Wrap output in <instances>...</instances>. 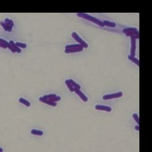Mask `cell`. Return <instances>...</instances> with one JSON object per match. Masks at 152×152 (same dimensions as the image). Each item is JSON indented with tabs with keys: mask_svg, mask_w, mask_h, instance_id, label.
<instances>
[{
	"mask_svg": "<svg viewBox=\"0 0 152 152\" xmlns=\"http://www.w3.org/2000/svg\"><path fill=\"white\" fill-rule=\"evenodd\" d=\"M77 16L78 17H83V18L85 19H87L89 21H92L93 23H96V25L100 26H103V23L101 21H100L99 19H98L97 18L94 17H93L90 16V15L87 14H84V13H78L77 14Z\"/></svg>",
	"mask_w": 152,
	"mask_h": 152,
	"instance_id": "1",
	"label": "cell"
},
{
	"mask_svg": "<svg viewBox=\"0 0 152 152\" xmlns=\"http://www.w3.org/2000/svg\"><path fill=\"white\" fill-rule=\"evenodd\" d=\"M123 33H125L126 36L134 37L136 39L139 38V33L136 28H126L123 29Z\"/></svg>",
	"mask_w": 152,
	"mask_h": 152,
	"instance_id": "2",
	"label": "cell"
},
{
	"mask_svg": "<svg viewBox=\"0 0 152 152\" xmlns=\"http://www.w3.org/2000/svg\"><path fill=\"white\" fill-rule=\"evenodd\" d=\"M123 93H122L121 91H119L118 93H112V94H109L104 95L103 96V99L105 100H111V99L119 98L123 96Z\"/></svg>",
	"mask_w": 152,
	"mask_h": 152,
	"instance_id": "3",
	"label": "cell"
},
{
	"mask_svg": "<svg viewBox=\"0 0 152 152\" xmlns=\"http://www.w3.org/2000/svg\"><path fill=\"white\" fill-rule=\"evenodd\" d=\"M71 35H72V37L74 38V39H75V41L78 42V43L80 44V45L82 46L83 47H85V48L88 47V44H87L83 39H82L80 38V36L77 34V33H76V32H73Z\"/></svg>",
	"mask_w": 152,
	"mask_h": 152,
	"instance_id": "4",
	"label": "cell"
},
{
	"mask_svg": "<svg viewBox=\"0 0 152 152\" xmlns=\"http://www.w3.org/2000/svg\"><path fill=\"white\" fill-rule=\"evenodd\" d=\"M131 50H130V55L134 57L136 55V39L134 37H131Z\"/></svg>",
	"mask_w": 152,
	"mask_h": 152,
	"instance_id": "5",
	"label": "cell"
},
{
	"mask_svg": "<svg viewBox=\"0 0 152 152\" xmlns=\"http://www.w3.org/2000/svg\"><path fill=\"white\" fill-rule=\"evenodd\" d=\"M95 109L98 110H103L106 112H111L112 111V108L109 106L107 105H97L95 106Z\"/></svg>",
	"mask_w": 152,
	"mask_h": 152,
	"instance_id": "6",
	"label": "cell"
},
{
	"mask_svg": "<svg viewBox=\"0 0 152 152\" xmlns=\"http://www.w3.org/2000/svg\"><path fill=\"white\" fill-rule=\"evenodd\" d=\"M74 92H75L76 94L79 96L80 98L82 100V101H84V102H87L88 101V98L87 97L85 96V95L84 94V93L80 90V89H74Z\"/></svg>",
	"mask_w": 152,
	"mask_h": 152,
	"instance_id": "7",
	"label": "cell"
},
{
	"mask_svg": "<svg viewBox=\"0 0 152 152\" xmlns=\"http://www.w3.org/2000/svg\"><path fill=\"white\" fill-rule=\"evenodd\" d=\"M39 101H41L42 103H46L47 105H49V106H52V107H56L57 106V103L55 102H52L51 101L48 100H46V99L44 98L43 97H41L39 98Z\"/></svg>",
	"mask_w": 152,
	"mask_h": 152,
	"instance_id": "8",
	"label": "cell"
},
{
	"mask_svg": "<svg viewBox=\"0 0 152 152\" xmlns=\"http://www.w3.org/2000/svg\"><path fill=\"white\" fill-rule=\"evenodd\" d=\"M83 50L82 47H75V48H71V49H66L65 53H76V52H80Z\"/></svg>",
	"mask_w": 152,
	"mask_h": 152,
	"instance_id": "9",
	"label": "cell"
},
{
	"mask_svg": "<svg viewBox=\"0 0 152 152\" xmlns=\"http://www.w3.org/2000/svg\"><path fill=\"white\" fill-rule=\"evenodd\" d=\"M9 44H10L14 48V49L16 50V53H20L21 52V48H19V47L17 46L16 44V43H15V42L14 41H10L9 42Z\"/></svg>",
	"mask_w": 152,
	"mask_h": 152,
	"instance_id": "10",
	"label": "cell"
},
{
	"mask_svg": "<svg viewBox=\"0 0 152 152\" xmlns=\"http://www.w3.org/2000/svg\"><path fill=\"white\" fill-rule=\"evenodd\" d=\"M0 25L3 28V29H4L5 31H8V32H10V31H12V28H10L9 26H8L7 25H6L3 21H1L0 22Z\"/></svg>",
	"mask_w": 152,
	"mask_h": 152,
	"instance_id": "11",
	"label": "cell"
},
{
	"mask_svg": "<svg viewBox=\"0 0 152 152\" xmlns=\"http://www.w3.org/2000/svg\"><path fill=\"white\" fill-rule=\"evenodd\" d=\"M102 23H103V26H107L111 27V28H114V27L116 26V24L115 23L110 22V21H103Z\"/></svg>",
	"mask_w": 152,
	"mask_h": 152,
	"instance_id": "12",
	"label": "cell"
},
{
	"mask_svg": "<svg viewBox=\"0 0 152 152\" xmlns=\"http://www.w3.org/2000/svg\"><path fill=\"white\" fill-rule=\"evenodd\" d=\"M31 134L32 135H35V136H42L43 135V131L42 130H36V129H32L31 130Z\"/></svg>",
	"mask_w": 152,
	"mask_h": 152,
	"instance_id": "13",
	"label": "cell"
},
{
	"mask_svg": "<svg viewBox=\"0 0 152 152\" xmlns=\"http://www.w3.org/2000/svg\"><path fill=\"white\" fill-rule=\"evenodd\" d=\"M19 101L21 103L23 104V105H25V106H26V107H30V105H31V103L29 102L28 101L26 100L25 98H20L19 99Z\"/></svg>",
	"mask_w": 152,
	"mask_h": 152,
	"instance_id": "14",
	"label": "cell"
},
{
	"mask_svg": "<svg viewBox=\"0 0 152 152\" xmlns=\"http://www.w3.org/2000/svg\"><path fill=\"white\" fill-rule=\"evenodd\" d=\"M3 22H4L6 25H7L8 26H9L10 27V28H12L13 26H14V21H13L12 20L10 19H5V20Z\"/></svg>",
	"mask_w": 152,
	"mask_h": 152,
	"instance_id": "15",
	"label": "cell"
},
{
	"mask_svg": "<svg viewBox=\"0 0 152 152\" xmlns=\"http://www.w3.org/2000/svg\"><path fill=\"white\" fill-rule=\"evenodd\" d=\"M69 80L70 83H71V85H72V86L73 88L78 89H81V86H80L79 84H78L77 83L75 82L74 80H72V79H70V80Z\"/></svg>",
	"mask_w": 152,
	"mask_h": 152,
	"instance_id": "16",
	"label": "cell"
},
{
	"mask_svg": "<svg viewBox=\"0 0 152 152\" xmlns=\"http://www.w3.org/2000/svg\"><path fill=\"white\" fill-rule=\"evenodd\" d=\"M65 84H66V85H67V87H68V88H69V89L70 91H71V92H74V88L73 87L72 85H71V84L70 83L69 80H66V81H65Z\"/></svg>",
	"mask_w": 152,
	"mask_h": 152,
	"instance_id": "17",
	"label": "cell"
},
{
	"mask_svg": "<svg viewBox=\"0 0 152 152\" xmlns=\"http://www.w3.org/2000/svg\"><path fill=\"white\" fill-rule=\"evenodd\" d=\"M128 58H129L131 61L134 62V63H136L137 66H139V60L137 59L136 58H135L134 57H132V56L131 55H129L128 56Z\"/></svg>",
	"mask_w": 152,
	"mask_h": 152,
	"instance_id": "18",
	"label": "cell"
},
{
	"mask_svg": "<svg viewBox=\"0 0 152 152\" xmlns=\"http://www.w3.org/2000/svg\"><path fill=\"white\" fill-rule=\"evenodd\" d=\"M57 96V95L55 94H47V95H44L43 96L44 98L46 99V100H52L53 98Z\"/></svg>",
	"mask_w": 152,
	"mask_h": 152,
	"instance_id": "19",
	"label": "cell"
},
{
	"mask_svg": "<svg viewBox=\"0 0 152 152\" xmlns=\"http://www.w3.org/2000/svg\"><path fill=\"white\" fill-rule=\"evenodd\" d=\"M82 47V46L81 45H80V44H70V45L66 46L65 48H66V49H71V48H75V47ZM83 48H84V47H83Z\"/></svg>",
	"mask_w": 152,
	"mask_h": 152,
	"instance_id": "20",
	"label": "cell"
},
{
	"mask_svg": "<svg viewBox=\"0 0 152 152\" xmlns=\"http://www.w3.org/2000/svg\"><path fill=\"white\" fill-rule=\"evenodd\" d=\"M16 44L19 48H26V47H27L26 44L20 42H16Z\"/></svg>",
	"mask_w": 152,
	"mask_h": 152,
	"instance_id": "21",
	"label": "cell"
},
{
	"mask_svg": "<svg viewBox=\"0 0 152 152\" xmlns=\"http://www.w3.org/2000/svg\"><path fill=\"white\" fill-rule=\"evenodd\" d=\"M132 116H133V118L135 119V121H136V123H137L138 125L139 126L140 121H139V115H138L137 114H134Z\"/></svg>",
	"mask_w": 152,
	"mask_h": 152,
	"instance_id": "22",
	"label": "cell"
},
{
	"mask_svg": "<svg viewBox=\"0 0 152 152\" xmlns=\"http://www.w3.org/2000/svg\"><path fill=\"white\" fill-rule=\"evenodd\" d=\"M8 43H9V42H8ZM7 48H8V49H10V50L11 52H12V53H16V50L14 49V47H13L10 44H8V46H7Z\"/></svg>",
	"mask_w": 152,
	"mask_h": 152,
	"instance_id": "23",
	"label": "cell"
},
{
	"mask_svg": "<svg viewBox=\"0 0 152 152\" xmlns=\"http://www.w3.org/2000/svg\"><path fill=\"white\" fill-rule=\"evenodd\" d=\"M7 46H8L6 45V44L2 43V42H0V47L3 48V49H6V48H7Z\"/></svg>",
	"mask_w": 152,
	"mask_h": 152,
	"instance_id": "24",
	"label": "cell"
},
{
	"mask_svg": "<svg viewBox=\"0 0 152 152\" xmlns=\"http://www.w3.org/2000/svg\"><path fill=\"white\" fill-rule=\"evenodd\" d=\"M0 42H2V43H4V44H6V45L8 46V42H7L5 40V39H3L2 38H0Z\"/></svg>",
	"mask_w": 152,
	"mask_h": 152,
	"instance_id": "25",
	"label": "cell"
},
{
	"mask_svg": "<svg viewBox=\"0 0 152 152\" xmlns=\"http://www.w3.org/2000/svg\"><path fill=\"white\" fill-rule=\"evenodd\" d=\"M136 129L137 130V131H139V125H137L136 126Z\"/></svg>",
	"mask_w": 152,
	"mask_h": 152,
	"instance_id": "26",
	"label": "cell"
},
{
	"mask_svg": "<svg viewBox=\"0 0 152 152\" xmlns=\"http://www.w3.org/2000/svg\"><path fill=\"white\" fill-rule=\"evenodd\" d=\"M0 152H3V149L1 148H0Z\"/></svg>",
	"mask_w": 152,
	"mask_h": 152,
	"instance_id": "27",
	"label": "cell"
}]
</instances>
